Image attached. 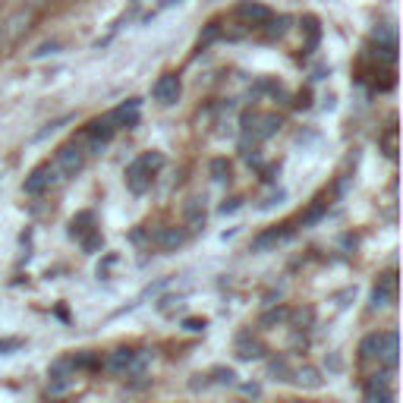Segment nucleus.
Returning <instances> with one entry per match:
<instances>
[{
    "instance_id": "f257e3e1",
    "label": "nucleus",
    "mask_w": 403,
    "mask_h": 403,
    "mask_svg": "<svg viewBox=\"0 0 403 403\" xmlns=\"http://www.w3.org/2000/svg\"><path fill=\"white\" fill-rule=\"evenodd\" d=\"M161 167H164V154H158V151H149L132 161V164L126 167V186H130V192L145 196V192L151 190V180Z\"/></svg>"
},
{
    "instance_id": "f03ea898",
    "label": "nucleus",
    "mask_w": 403,
    "mask_h": 403,
    "mask_svg": "<svg viewBox=\"0 0 403 403\" xmlns=\"http://www.w3.org/2000/svg\"><path fill=\"white\" fill-rule=\"evenodd\" d=\"M362 359H378L388 368H397V353H400V340L397 331H381V334H368L359 344Z\"/></svg>"
},
{
    "instance_id": "7ed1b4c3",
    "label": "nucleus",
    "mask_w": 403,
    "mask_h": 403,
    "mask_svg": "<svg viewBox=\"0 0 403 403\" xmlns=\"http://www.w3.org/2000/svg\"><path fill=\"white\" fill-rule=\"evenodd\" d=\"M151 359L149 350H132V347H120L107 356V368L113 375H139L145 368V362Z\"/></svg>"
},
{
    "instance_id": "20e7f679",
    "label": "nucleus",
    "mask_w": 403,
    "mask_h": 403,
    "mask_svg": "<svg viewBox=\"0 0 403 403\" xmlns=\"http://www.w3.org/2000/svg\"><path fill=\"white\" fill-rule=\"evenodd\" d=\"M85 154H89V149H85L82 142H66L63 149L57 151L54 167H57L60 177H76V173L85 167Z\"/></svg>"
},
{
    "instance_id": "39448f33",
    "label": "nucleus",
    "mask_w": 403,
    "mask_h": 403,
    "mask_svg": "<svg viewBox=\"0 0 403 403\" xmlns=\"http://www.w3.org/2000/svg\"><path fill=\"white\" fill-rule=\"evenodd\" d=\"M113 132H117V123H113L111 113H107V117L92 120V123L85 126V132H82V139H79V142H82L85 149H92V151H101L113 139Z\"/></svg>"
},
{
    "instance_id": "423d86ee",
    "label": "nucleus",
    "mask_w": 403,
    "mask_h": 403,
    "mask_svg": "<svg viewBox=\"0 0 403 403\" xmlns=\"http://www.w3.org/2000/svg\"><path fill=\"white\" fill-rule=\"evenodd\" d=\"M280 130L278 113H249L246 117V136H252V142H265Z\"/></svg>"
},
{
    "instance_id": "0eeeda50",
    "label": "nucleus",
    "mask_w": 403,
    "mask_h": 403,
    "mask_svg": "<svg viewBox=\"0 0 403 403\" xmlns=\"http://www.w3.org/2000/svg\"><path fill=\"white\" fill-rule=\"evenodd\" d=\"M63 177H57V167L54 164H42V167H35V170L25 177V186L23 190L29 192V196H42L44 190H51L54 183H60Z\"/></svg>"
},
{
    "instance_id": "6e6552de",
    "label": "nucleus",
    "mask_w": 403,
    "mask_h": 403,
    "mask_svg": "<svg viewBox=\"0 0 403 403\" xmlns=\"http://www.w3.org/2000/svg\"><path fill=\"white\" fill-rule=\"evenodd\" d=\"M180 92H183V85H180V76L177 73H164V76L154 82L151 95L158 104H177L180 101Z\"/></svg>"
},
{
    "instance_id": "1a4fd4ad",
    "label": "nucleus",
    "mask_w": 403,
    "mask_h": 403,
    "mask_svg": "<svg viewBox=\"0 0 403 403\" xmlns=\"http://www.w3.org/2000/svg\"><path fill=\"white\" fill-rule=\"evenodd\" d=\"M394 297H397V274L388 271V274H381L378 284H375V290H372V309L391 306Z\"/></svg>"
},
{
    "instance_id": "9d476101",
    "label": "nucleus",
    "mask_w": 403,
    "mask_h": 403,
    "mask_svg": "<svg viewBox=\"0 0 403 403\" xmlns=\"http://www.w3.org/2000/svg\"><path fill=\"white\" fill-rule=\"evenodd\" d=\"M190 240V233L183 230V227H161L158 233H154V246H158L161 252H173L180 249V246Z\"/></svg>"
},
{
    "instance_id": "9b49d317",
    "label": "nucleus",
    "mask_w": 403,
    "mask_h": 403,
    "mask_svg": "<svg viewBox=\"0 0 403 403\" xmlns=\"http://www.w3.org/2000/svg\"><path fill=\"white\" fill-rule=\"evenodd\" d=\"M237 16L246 19L249 25H268L271 23V10H268L265 4H255V0H243V4L237 6Z\"/></svg>"
},
{
    "instance_id": "f8f14e48",
    "label": "nucleus",
    "mask_w": 403,
    "mask_h": 403,
    "mask_svg": "<svg viewBox=\"0 0 403 403\" xmlns=\"http://www.w3.org/2000/svg\"><path fill=\"white\" fill-rule=\"evenodd\" d=\"M388 378H391V375H375V378H368V385H366V403H394V394H391Z\"/></svg>"
},
{
    "instance_id": "ddd939ff",
    "label": "nucleus",
    "mask_w": 403,
    "mask_h": 403,
    "mask_svg": "<svg viewBox=\"0 0 403 403\" xmlns=\"http://www.w3.org/2000/svg\"><path fill=\"white\" fill-rule=\"evenodd\" d=\"M111 120L117 126H126V130H130V126H136L139 123V98H130L126 104H120L117 111H111Z\"/></svg>"
},
{
    "instance_id": "4468645a",
    "label": "nucleus",
    "mask_w": 403,
    "mask_h": 403,
    "mask_svg": "<svg viewBox=\"0 0 403 403\" xmlns=\"http://www.w3.org/2000/svg\"><path fill=\"white\" fill-rule=\"evenodd\" d=\"M32 23H35V16H32V10H16V13H13V19H10V23H4V25H10V29H4V35L16 42V38L23 35V32H29V29H32Z\"/></svg>"
},
{
    "instance_id": "2eb2a0df",
    "label": "nucleus",
    "mask_w": 403,
    "mask_h": 403,
    "mask_svg": "<svg viewBox=\"0 0 403 403\" xmlns=\"http://www.w3.org/2000/svg\"><path fill=\"white\" fill-rule=\"evenodd\" d=\"M95 214L92 211H82V214H76V218H73V224H70V237L73 240H82V237H89L92 230H95Z\"/></svg>"
},
{
    "instance_id": "dca6fc26",
    "label": "nucleus",
    "mask_w": 403,
    "mask_h": 403,
    "mask_svg": "<svg viewBox=\"0 0 403 403\" xmlns=\"http://www.w3.org/2000/svg\"><path fill=\"white\" fill-rule=\"evenodd\" d=\"M287 233H290V230H287V224H284V227H274V230H268V233H261V237L255 240V249H268V246L280 243Z\"/></svg>"
},
{
    "instance_id": "f3484780",
    "label": "nucleus",
    "mask_w": 403,
    "mask_h": 403,
    "mask_svg": "<svg viewBox=\"0 0 403 403\" xmlns=\"http://www.w3.org/2000/svg\"><path fill=\"white\" fill-rule=\"evenodd\" d=\"M325 211H328V202H325V199H318V202H315V205L309 208V211H306V214H302V218H299V221H302V227L315 224V221H318V218H321V214H325Z\"/></svg>"
},
{
    "instance_id": "a211bd4d",
    "label": "nucleus",
    "mask_w": 403,
    "mask_h": 403,
    "mask_svg": "<svg viewBox=\"0 0 403 403\" xmlns=\"http://www.w3.org/2000/svg\"><path fill=\"white\" fill-rule=\"evenodd\" d=\"M237 356H240V359H259V356H261V347L255 344V340H252V344H246V340H240Z\"/></svg>"
},
{
    "instance_id": "6ab92c4d",
    "label": "nucleus",
    "mask_w": 403,
    "mask_h": 403,
    "mask_svg": "<svg viewBox=\"0 0 403 403\" xmlns=\"http://www.w3.org/2000/svg\"><path fill=\"white\" fill-rule=\"evenodd\" d=\"M218 35H221V23H208L205 35H199V48H208V44H211Z\"/></svg>"
},
{
    "instance_id": "aec40b11",
    "label": "nucleus",
    "mask_w": 403,
    "mask_h": 403,
    "mask_svg": "<svg viewBox=\"0 0 403 403\" xmlns=\"http://www.w3.org/2000/svg\"><path fill=\"white\" fill-rule=\"evenodd\" d=\"M79 243H82V249H85V252H95V249H101V230H92L89 237H82V240H79Z\"/></svg>"
},
{
    "instance_id": "412c9836",
    "label": "nucleus",
    "mask_w": 403,
    "mask_h": 403,
    "mask_svg": "<svg viewBox=\"0 0 403 403\" xmlns=\"http://www.w3.org/2000/svg\"><path fill=\"white\" fill-rule=\"evenodd\" d=\"M211 173H214V180H227V177H230V164H227L224 158L211 161Z\"/></svg>"
},
{
    "instance_id": "4be33fe9",
    "label": "nucleus",
    "mask_w": 403,
    "mask_h": 403,
    "mask_svg": "<svg viewBox=\"0 0 403 403\" xmlns=\"http://www.w3.org/2000/svg\"><path fill=\"white\" fill-rule=\"evenodd\" d=\"M385 154H388V158H394V154H397V132H388V136H385Z\"/></svg>"
},
{
    "instance_id": "5701e85b",
    "label": "nucleus",
    "mask_w": 403,
    "mask_h": 403,
    "mask_svg": "<svg viewBox=\"0 0 403 403\" xmlns=\"http://www.w3.org/2000/svg\"><path fill=\"white\" fill-rule=\"evenodd\" d=\"M299 381H306L309 388H318L321 381H318V372L315 368H306V372H299Z\"/></svg>"
},
{
    "instance_id": "b1692460",
    "label": "nucleus",
    "mask_w": 403,
    "mask_h": 403,
    "mask_svg": "<svg viewBox=\"0 0 403 403\" xmlns=\"http://www.w3.org/2000/svg\"><path fill=\"white\" fill-rule=\"evenodd\" d=\"M183 328H186V331H205L208 321H205V318H186Z\"/></svg>"
},
{
    "instance_id": "393cba45",
    "label": "nucleus",
    "mask_w": 403,
    "mask_h": 403,
    "mask_svg": "<svg viewBox=\"0 0 403 403\" xmlns=\"http://www.w3.org/2000/svg\"><path fill=\"white\" fill-rule=\"evenodd\" d=\"M214 375H218V381H221V385H233V378H237V375H233L230 368H218V372H214Z\"/></svg>"
},
{
    "instance_id": "a878e982",
    "label": "nucleus",
    "mask_w": 403,
    "mask_h": 403,
    "mask_svg": "<svg viewBox=\"0 0 403 403\" xmlns=\"http://www.w3.org/2000/svg\"><path fill=\"white\" fill-rule=\"evenodd\" d=\"M19 340H6V344H0V350H16Z\"/></svg>"
},
{
    "instance_id": "bb28decb",
    "label": "nucleus",
    "mask_w": 403,
    "mask_h": 403,
    "mask_svg": "<svg viewBox=\"0 0 403 403\" xmlns=\"http://www.w3.org/2000/svg\"><path fill=\"white\" fill-rule=\"evenodd\" d=\"M23 4H29V6H42V4H48V0H23Z\"/></svg>"
},
{
    "instance_id": "cd10ccee",
    "label": "nucleus",
    "mask_w": 403,
    "mask_h": 403,
    "mask_svg": "<svg viewBox=\"0 0 403 403\" xmlns=\"http://www.w3.org/2000/svg\"><path fill=\"white\" fill-rule=\"evenodd\" d=\"M4 29H6V25H4V19H0V48H4V38H6V35H4Z\"/></svg>"
}]
</instances>
